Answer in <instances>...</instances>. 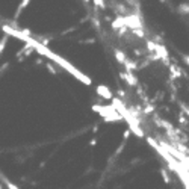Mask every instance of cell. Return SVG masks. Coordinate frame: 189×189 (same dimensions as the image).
<instances>
[{
  "mask_svg": "<svg viewBox=\"0 0 189 189\" xmlns=\"http://www.w3.org/2000/svg\"><path fill=\"white\" fill-rule=\"evenodd\" d=\"M29 44H30V46H34V47H35V50L39 53V55H43V56L48 58L50 61H53V62L59 64L64 70H67L68 73H71V74H73V76H74L77 80H80V82L85 83V85H91V83H92V80H91V79H89L86 74H83L82 71H79L76 67H73L68 61H65L64 58H61L59 55H56V53L50 52V50H48V47L44 44V43H39V41H36V39H34V38H30Z\"/></svg>",
  "mask_w": 189,
  "mask_h": 189,
  "instance_id": "6da1fadb",
  "label": "cell"
},
{
  "mask_svg": "<svg viewBox=\"0 0 189 189\" xmlns=\"http://www.w3.org/2000/svg\"><path fill=\"white\" fill-rule=\"evenodd\" d=\"M91 107H92L94 112L100 114L106 123H114V121H123V119H124V117L115 109L114 105H112V106H100V105H94V106H91Z\"/></svg>",
  "mask_w": 189,
  "mask_h": 189,
  "instance_id": "7a4b0ae2",
  "label": "cell"
},
{
  "mask_svg": "<svg viewBox=\"0 0 189 189\" xmlns=\"http://www.w3.org/2000/svg\"><path fill=\"white\" fill-rule=\"evenodd\" d=\"M2 29H3V32H5L6 35H11V36H14V38H18V39H21V41H24V43H29V41H30V36L26 35L23 30L12 29L11 26H3Z\"/></svg>",
  "mask_w": 189,
  "mask_h": 189,
  "instance_id": "3957f363",
  "label": "cell"
},
{
  "mask_svg": "<svg viewBox=\"0 0 189 189\" xmlns=\"http://www.w3.org/2000/svg\"><path fill=\"white\" fill-rule=\"evenodd\" d=\"M95 92L98 97H101V98H105V100H112L114 98V95H112V91L105 86V85H98L97 88H95Z\"/></svg>",
  "mask_w": 189,
  "mask_h": 189,
  "instance_id": "277c9868",
  "label": "cell"
},
{
  "mask_svg": "<svg viewBox=\"0 0 189 189\" xmlns=\"http://www.w3.org/2000/svg\"><path fill=\"white\" fill-rule=\"evenodd\" d=\"M126 26L130 27V29H141V20H139V17H136V15H130V17H126Z\"/></svg>",
  "mask_w": 189,
  "mask_h": 189,
  "instance_id": "5b68a950",
  "label": "cell"
},
{
  "mask_svg": "<svg viewBox=\"0 0 189 189\" xmlns=\"http://www.w3.org/2000/svg\"><path fill=\"white\" fill-rule=\"evenodd\" d=\"M121 77L126 80V82L129 83V85H132V86H135L136 83H138V80H136V77L132 74V71H127V73H121Z\"/></svg>",
  "mask_w": 189,
  "mask_h": 189,
  "instance_id": "8992f818",
  "label": "cell"
},
{
  "mask_svg": "<svg viewBox=\"0 0 189 189\" xmlns=\"http://www.w3.org/2000/svg\"><path fill=\"white\" fill-rule=\"evenodd\" d=\"M154 52H157V55L162 58V59H168V52H166V48L164 47V46H156V50Z\"/></svg>",
  "mask_w": 189,
  "mask_h": 189,
  "instance_id": "52a82bcc",
  "label": "cell"
},
{
  "mask_svg": "<svg viewBox=\"0 0 189 189\" xmlns=\"http://www.w3.org/2000/svg\"><path fill=\"white\" fill-rule=\"evenodd\" d=\"M130 130H132V133H135L138 138H144V130L141 129V126L139 124H136V126H132V127H129Z\"/></svg>",
  "mask_w": 189,
  "mask_h": 189,
  "instance_id": "ba28073f",
  "label": "cell"
},
{
  "mask_svg": "<svg viewBox=\"0 0 189 189\" xmlns=\"http://www.w3.org/2000/svg\"><path fill=\"white\" fill-rule=\"evenodd\" d=\"M126 26V18H117L114 23H112V27L114 29H118V27H123Z\"/></svg>",
  "mask_w": 189,
  "mask_h": 189,
  "instance_id": "9c48e42d",
  "label": "cell"
},
{
  "mask_svg": "<svg viewBox=\"0 0 189 189\" xmlns=\"http://www.w3.org/2000/svg\"><path fill=\"white\" fill-rule=\"evenodd\" d=\"M115 58H117V61H118L119 64H124L126 62V55L123 52H119V50H115Z\"/></svg>",
  "mask_w": 189,
  "mask_h": 189,
  "instance_id": "30bf717a",
  "label": "cell"
},
{
  "mask_svg": "<svg viewBox=\"0 0 189 189\" xmlns=\"http://www.w3.org/2000/svg\"><path fill=\"white\" fill-rule=\"evenodd\" d=\"M2 178H3V183L8 186V189H18V186H15L12 182H9L8 178H5V176H3V174H2Z\"/></svg>",
  "mask_w": 189,
  "mask_h": 189,
  "instance_id": "8fae6325",
  "label": "cell"
},
{
  "mask_svg": "<svg viewBox=\"0 0 189 189\" xmlns=\"http://www.w3.org/2000/svg\"><path fill=\"white\" fill-rule=\"evenodd\" d=\"M124 65H126V70L127 71H133V70H136V65L133 64V62H130V61L126 59V62H124Z\"/></svg>",
  "mask_w": 189,
  "mask_h": 189,
  "instance_id": "7c38bea8",
  "label": "cell"
},
{
  "mask_svg": "<svg viewBox=\"0 0 189 189\" xmlns=\"http://www.w3.org/2000/svg\"><path fill=\"white\" fill-rule=\"evenodd\" d=\"M160 176H162V178H164V182L165 183H169V176H168V173H166V169H160Z\"/></svg>",
  "mask_w": 189,
  "mask_h": 189,
  "instance_id": "4fadbf2b",
  "label": "cell"
},
{
  "mask_svg": "<svg viewBox=\"0 0 189 189\" xmlns=\"http://www.w3.org/2000/svg\"><path fill=\"white\" fill-rule=\"evenodd\" d=\"M29 2H30V0H23V2H21V5H20V8H18V11H17V15H18V14L23 11V9L26 8V6H27V5H29Z\"/></svg>",
  "mask_w": 189,
  "mask_h": 189,
  "instance_id": "5bb4252c",
  "label": "cell"
},
{
  "mask_svg": "<svg viewBox=\"0 0 189 189\" xmlns=\"http://www.w3.org/2000/svg\"><path fill=\"white\" fill-rule=\"evenodd\" d=\"M153 110H154V106H151V105H147L144 107V114H151Z\"/></svg>",
  "mask_w": 189,
  "mask_h": 189,
  "instance_id": "9a60e30c",
  "label": "cell"
},
{
  "mask_svg": "<svg viewBox=\"0 0 189 189\" xmlns=\"http://www.w3.org/2000/svg\"><path fill=\"white\" fill-rule=\"evenodd\" d=\"M133 34L136 36H139V38H144V32H142L141 29H133Z\"/></svg>",
  "mask_w": 189,
  "mask_h": 189,
  "instance_id": "2e32d148",
  "label": "cell"
},
{
  "mask_svg": "<svg viewBox=\"0 0 189 189\" xmlns=\"http://www.w3.org/2000/svg\"><path fill=\"white\" fill-rule=\"evenodd\" d=\"M185 117H186V114L182 110V112H180V115H178V121H180V123H186V118H185Z\"/></svg>",
  "mask_w": 189,
  "mask_h": 189,
  "instance_id": "e0dca14e",
  "label": "cell"
},
{
  "mask_svg": "<svg viewBox=\"0 0 189 189\" xmlns=\"http://www.w3.org/2000/svg\"><path fill=\"white\" fill-rule=\"evenodd\" d=\"M156 46H157V44H154V43H151V41H147V47H148V50H156Z\"/></svg>",
  "mask_w": 189,
  "mask_h": 189,
  "instance_id": "ac0fdd59",
  "label": "cell"
},
{
  "mask_svg": "<svg viewBox=\"0 0 189 189\" xmlns=\"http://www.w3.org/2000/svg\"><path fill=\"white\" fill-rule=\"evenodd\" d=\"M5 44H6V38H2V43H0V53H3V50H5Z\"/></svg>",
  "mask_w": 189,
  "mask_h": 189,
  "instance_id": "d6986e66",
  "label": "cell"
},
{
  "mask_svg": "<svg viewBox=\"0 0 189 189\" xmlns=\"http://www.w3.org/2000/svg\"><path fill=\"white\" fill-rule=\"evenodd\" d=\"M130 133H132V130H126V132H124V135H123V138H124V141H127V139H129V136H130Z\"/></svg>",
  "mask_w": 189,
  "mask_h": 189,
  "instance_id": "ffe728a7",
  "label": "cell"
},
{
  "mask_svg": "<svg viewBox=\"0 0 189 189\" xmlns=\"http://www.w3.org/2000/svg\"><path fill=\"white\" fill-rule=\"evenodd\" d=\"M94 3L97 6H100V8H105V2L103 0H94Z\"/></svg>",
  "mask_w": 189,
  "mask_h": 189,
  "instance_id": "44dd1931",
  "label": "cell"
},
{
  "mask_svg": "<svg viewBox=\"0 0 189 189\" xmlns=\"http://www.w3.org/2000/svg\"><path fill=\"white\" fill-rule=\"evenodd\" d=\"M47 70L50 71L52 74H56V70H55V67H53V65H50V64L47 65Z\"/></svg>",
  "mask_w": 189,
  "mask_h": 189,
  "instance_id": "7402d4cb",
  "label": "cell"
},
{
  "mask_svg": "<svg viewBox=\"0 0 189 189\" xmlns=\"http://www.w3.org/2000/svg\"><path fill=\"white\" fill-rule=\"evenodd\" d=\"M182 110H183V112H185V114L189 117V107H186L185 105H182Z\"/></svg>",
  "mask_w": 189,
  "mask_h": 189,
  "instance_id": "603a6c76",
  "label": "cell"
},
{
  "mask_svg": "<svg viewBox=\"0 0 189 189\" xmlns=\"http://www.w3.org/2000/svg\"><path fill=\"white\" fill-rule=\"evenodd\" d=\"M95 144H97V139H95V138H92V139L89 141V145H95Z\"/></svg>",
  "mask_w": 189,
  "mask_h": 189,
  "instance_id": "cb8c5ba5",
  "label": "cell"
},
{
  "mask_svg": "<svg viewBox=\"0 0 189 189\" xmlns=\"http://www.w3.org/2000/svg\"><path fill=\"white\" fill-rule=\"evenodd\" d=\"M183 61H185V64H188V65H189V55H188V56H185Z\"/></svg>",
  "mask_w": 189,
  "mask_h": 189,
  "instance_id": "d4e9b609",
  "label": "cell"
},
{
  "mask_svg": "<svg viewBox=\"0 0 189 189\" xmlns=\"http://www.w3.org/2000/svg\"><path fill=\"white\" fill-rule=\"evenodd\" d=\"M118 97H119V98H121V97H124V91H121V89H119V91H118Z\"/></svg>",
  "mask_w": 189,
  "mask_h": 189,
  "instance_id": "484cf974",
  "label": "cell"
},
{
  "mask_svg": "<svg viewBox=\"0 0 189 189\" xmlns=\"http://www.w3.org/2000/svg\"><path fill=\"white\" fill-rule=\"evenodd\" d=\"M97 132H98V126H94L92 127V133H97Z\"/></svg>",
  "mask_w": 189,
  "mask_h": 189,
  "instance_id": "4316f807",
  "label": "cell"
},
{
  "mask_svg": "<svg viewBox=\"0 0 189 189\" xmlns=\"http://www.w3.org/2000/svg\"><path fill=\"white\" fill-rule=\"evenodd\" d=\"M182 8H183L182 11H185V12H186V11H189V6H182Z\"/></svg>",
  "mask_w": 189,
  "mask_h": 189,
  "instance_id": "83f0119b",
  "label": "cell"
},
{
  "mask_svg": "<svg viewBox=\"0 0 189 189\" xmlns=\"http://www.w3.org/2000/svg\"><path fill=\"white\" fill-rule=\"evenodd\" d=\"M85 2H89V0H85Z\"/></svg>",
  "mask_w": 189,
  "mask_h": 189,
  "instance_id": "f1b7e54d",
  "label": "cell"
}]
</instances>
